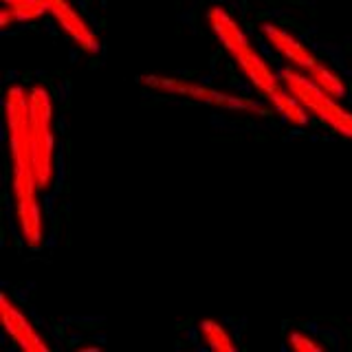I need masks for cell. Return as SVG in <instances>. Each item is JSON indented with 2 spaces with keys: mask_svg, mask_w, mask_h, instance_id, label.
Returning <instances> with one entry per match:
<instances>
[{
  "mask_svg": "<svg viewBox=\"0 0 352 352\" xmlns=\"http://www.w3.org/2000/svg\"><path fill=\"white\" fill-rule=\"evenodd\" d=\"M278 75L282 84L286 86V91L306 108L308 115L317 119L319 124L328 126L330 130L339 132L341 137L352 139V113H348V110L339 104L337 97L328 95L324 88H319L304 71L295 69L291 64L284 66Z\"/></svg>",
  "mask_w": 352,
  "mask_h": 352,
  "instance_id": "3",
  "label": "cell"
},
{
  "mask_svg": "<svg viewBox=\"0 0 352 352\" xmlns=\"http://www.w3.org/2000/svg\"><path fill=\"white\" fill-rule=\"evenodd\" d=\"M49 16L58 22V27L69 36L77 47L86 53H97L99 51V38L91 29V25L77 14V11L66 3V0H47Z\"/></svg>",
  "mask_w": 352,
  "mask_h": 352,
  "instance_id": "7",
  "label": "cell"
},
{
  "mask_svg": "<svg viewBox=\"0 0 352 352\" xmlns=\"http://www.w3.org/2000/svg\"><path fill=\"white\" fill-rule=\"evenodd\" d=\"M0 308H3V322L7 328V335L11 337V341H14L18 348L29 350V352H47L49 350L47 341L36 333V328H33L27 322V317L18 311V306L9 302L7 295H3V300H0Z\"/></svg>",
  "mask_w": 352,
  "mask_h": 352,
  "instance_id": "8",
  "label": "cell"
},
{
  "mask_svg": "<svg viewBox=\"0 0 352 352\" xmlns=\"http://www.w3.org/2000/svg\"><path fill=\"white\" fill-rule=\"evenodd\" d=\"M207 25L216 33V38L223 44V49L231 55V60L236 62L238 71L245 75V80L253 86V91L262 99H267L275 113L293 126L304 128L311 124V115L306 113V108L286 91L280 75H275L271 71V66L264 62V58L247 38V33L242 31V27L225 7H220V5L209 7Z\"/></svg>",
  "mask_w": 352,
  "mask_h": 352,
  "instance_id": "2",
  "label": "cell"
},
{
  "mask_svg": "<svg viewBox=\"0 0 352 352\" xmlns=\"http://www.w3.org/2000/svg\"><path fill=\"white\" fill-rule=\"evenodd\" d=\"M196 333L209 350H218V352H236L238 350L234 335H231L223 324H218L216 319H201Z\"/></svg>",
  "mask_w": 352,
  "mask_h": 352,
  "instance_id": "9",
  "label": "cell"
},
{
  "mask_svg": "<svg viewBox=\"0 0 352 352\" xmlns=\"http://www.w3.org/2000/svg\"><path fill=\"white\" fill-rule=\"evenodd\" d=\"M139 82H143L148 88H152V91H157V93L187 97V99H194V102H201V104L214 106L220 110H231V113H258V115L264 113V110L260 108V104H256L249 97L220 93V91H216V88H209V86L196 84L190 80H181V77L146 75V77H141Z\"/></svg>",
  "mask_w": 352,
  "mask_h": 352,
  "instance_id": "5",
  "label": "cell"
},
{
  "mask_svg": "<svg viewBox=\"0 0 352 352\" xmlns=\"http://www.w3.org/2000/svg\"><path fill=\"white\" fill-rule=\"evenodd\" d=\"M5 128L11 159V196L18 225L29 249H40L44 238L42 207L38 201V179L33 168V146L29 130V91L14 84L5 93Z\"/></svg>",
  "mask_w": 352,
  "mask_h": 352,
  "instance_id": "1",
  "label": "cell"
},
{
  "mask_svg": "<svg viewBox=\"0 0 352 352\" xmlns=\"http://www.w3.org/2000/svg\"><path fill=\"white\" fill-rule=\"evenodd\" d=\"M29 91V130L33 146V168L40 192L49 187L53 179V99L44 86L36 84L27 88Z\"/></svg>",
  "mask_w": 352,
  "mask_h": 352,
  "instance_id": "4",
  "label": "cell"
},
{
  "mask_svg": "<svg viewBox=\"0 0 352 352\" xmlns=\"http://www.w3.org/2000/svg\"><path fill=\"white\" fill-rule=\"evenodd\" d=\"M306 75L311 77V80L319 86V88H324V91L328 95H333L337 99H344L346 97V84L344 80L339 77V73H335L333 69H330L328 64H324L322 60H319L313 69H308Z\"/></svg>",
  "mask_w": 352,
  "mask_h": 352,
  "instance_id": "11",
  "label": "cell"
},
{
  "mask_svg": "<svg viewBox=\"0 0 352 352\" xmlns=\"http://www.w3.org/2000/svg\"><path fill=\"white\" fill-rule=\"evenodd\" d=\"M286 346L297 352H319L322 350V346L317 344V339H313L308 333H304V330H291V333L286 335Z\"/></svg>",
  "mask_w": 352,
  "mask_h": 352,
  "instance_id": "12",
  "label": "cell"
},
{
  "mask_svg": "<svg viewBox=\"0 0 352 352\" xmlns=\"http://www.w3.org/2000/svg\"><path fill=\"white\" fill-rule=\"evenodd\" d=\"M260 33H262V38L271 44V49L278 53L282 60H286L291 66H295V69L306 73L308 69H313V66L319 62L317 55L308 49L302 40H297L286 29L273 25V22H262Z\"/></svg>",
  "mask_w": 352,
  "mask_h": 352,
  "instance_id": "6",
  "label": "cell"
},
{
  "mask_svg": "<svg viewBox=\"0 0 352 352\" xmlns=\"http://www.w3.org/2000/svg\"><path fill=\"white\" fill-rule=\"evenodd\" d=\"M5 11H3V25H11V22H29L38 20L49 14L47 0H3Z\"/></svg>",
  "mask_w": 352,
  "mask_h": 352,
  "instance_id": "10",
  "label": "cell"
}]
</instances>
